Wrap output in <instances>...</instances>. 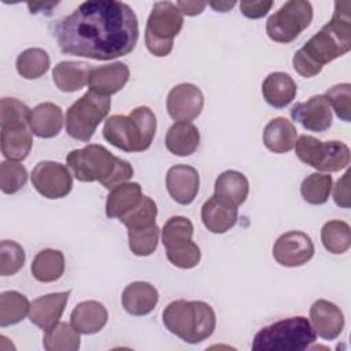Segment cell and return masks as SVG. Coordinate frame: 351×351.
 <instances>
[{"instance_id":"obj_7","label":"cell","mask_w":351,"mask_h":351,"mask_svg":"<svg viewBox=\"0 0 351 351\" xmlns=\"http://www.w3.org/2000/svg\"><path fill=\"white\" fill-rule=\"evenodd\" d=\"M184 18L171 1L155 3L147 21L145 45L155 56H167L173 49V40L180 33Z\"/></svg>"},{"instance_id":"obj_39","label":"cell","mask_w":351,"mask_h":351,"mask_svg":"<svg viewBox=\"0 0 351 351\" xmlns=\"http://www.w3.org/2000/svg\"><path fill=\"white\" fill-rule=\"evenodd\" d=\"M27 171L16 160H4L0 165V188L4 193L12 195L25 186Z\"/></svg>"},{"instance_id":"obj_14","label":"cell","mask_w":351,"mask_h":351,"mask_svg":"<svg viewBox=\"0 0 351 351\" xmlns=\"http://www.w3.org/2000/svg\"><path fill=\"white\" fill-rule=\"evenodd\" d=\"M291 117L310 132H325L332 125V108L324 95L311 96L307 101L296 103Z\"/></svg>"},{"instance_id":"obj_24","label":"cell","mask_w":351,"mask_h":351,"mask_svg":"<svg viewBox=\"0 0 351 351\" xmlns=\"http://www.w3.org/2000/svg\"><path fill=\"white\" fill-rule=\"evenodd\" d=\"M92 69L86 62L63 60L53 67L52 80L60 90L75 92L88 84Z\"/></svg>"},{"instance_id":"obj_4","label":"cell","mask_w":351,"mask_h":351,"mask_svg":"<svg viewBox=\"0 0 351 351\" xmlns=\"http://www.w3.org/2000/svg\"><path fill=\"white\" fill-rule=\"evenodd\" d=\"M165 326L181 340L196 344L208 339L215 329V313L202 300H174L163 310Z\"/></svg>"},{"instance_id":"obj_41","label":"cell","mask_w":351,"mask_h":351,"mask_svg":"<svg viewBox=\"0 0 351 351\" xmlns=\"http://www.w3.org/2000/svg\"><path fill=\"white\" fill-rule=\"evenodd\" d=\"M166 256L171 265L180 269H192L200 262L202 252L193 240H188L166 248Z\"/></svg>"},{"instance_id":"obj_25","label":"cell","mask_w":351,"mask_h":351,"mask_svg":"<svg viewBox=\"0 0 351 351\" xmlns=\"http://www.w3.org/2000/svg\"><path fill=\"white\" fill-rule=\"evenodd\" d=\"M298 130L291 121L282 117L271 119L263 129V144L274 154H285L295 145Z\"/></svg>"},{"instance_id":"obj_36","label":"cell","mask_w":351,"mask_h":351,"mask_svg":"<svg viewBox=\"0 0 351 351\" xmlns=\"http://www.w3.org/2000/svg\"><path fill=\"white\" fill-rule=\"evenodd\" d=\"M129 248L137 256L151 255L159 241V228L156 223H152L147 228L140 229H128Z\"/></svg>"},{"instance_id":"obj_8","label":"cell","mask_w":351,"mask_h":351,"mask_svg":"<svg viewBox=\"0 0 351 351\" xmlns=\"http://www.w3.org/2000/svg\"><path fill=\"white\" fill-rule=\"evenodd\" d=\"M110 108V97L88 90L66 112L67 134L80 141H89L99 123L108 115Z\"/></svg>"},{"instance_id":"obj_46","label":"cell","mask_w":351,"mask_h":351,"mask_svg":"<svg viewBox=\"0 0 351 351\" xmlns=\"http://www.w3.org/2000/svg\"><path fill=\"white\" fill-rule=\"evenodd\" d=\"M206 5L207 3L204 1H177L176 3V7L180 10V12L189 16L200 14L206 8Z\"/></svg>"},{"instance_id":"obj_16","label":"cell","mask_w":351,"mask_h":351,"mask_svg":"<svg viewBox=\"0 0 351 351\" xmlns=\"http://www.w3.org/2000/svg\"><path fill=\"white\" fill-rule=\"evenodd\" d=\"M69 296L70 291H66L48 293L34 299L30 303L29 310L30 322L41 328L43 330H48L49 328L55 326L66 308Z\"/></svg>"},{"instance_id":"obj_23","label":"cell","mask_w":351,"mask_h":351,"mask_svg":"<svg viewBox=\"0 0 351 351\" xmlns=\"http://www.w3.org/2000/svg\"><path fill=\"white\" fill-rule=\"evenodd\" d=\"M298 86L292 77L282 71L269 74L262 82V95L266 103L274 108L287 107L296 96Z\"/></svg>"},{"instance_id":"obj_21","label":"cell","mask_w":351,"mask_h":351,"mask_svg":"<svg viewBox=\"0 0 351 351\" xmlns=\"http://www.w3.org/2000/svg\"><path fill=\"white\" fill-rule=\"evenodd\" d=\"M63 126L62 108L53 103H41L30 111L29 128L33 134L41 138H51L59 134Z\"/></svg>"},{"instance_id":"obj_28","label":"cell","mask_w":351,"mask_h":351,"mask_svg":"<svg viewBox=\"0 0 351 351\" xmlns=\"http://www.w3.org/2000/svg\"><path fill=\"white\" fill-rule=\"evenodd\" d=\"M214 191L215 195L232 202L236 206H240L248 196L250 184L243 173L236 170H226L217 177Z\"/></svg>"},{"instance_id":"obj_9","label":"cell","mask_w":351,"mask_h":351,"mask_svg":"<svg viewBox=\"0 0 351 351\" xmlns=\"http://www.w3.org/2000/svg\"><path fill=\"white\" fill-rule=\"evenodd\" d=\"M293 147L303 163L319 171H339L350 163V148L341 141H321L302 134Z\"/></svg>"},{"instance_id":"obj_30","label":"cell","mask_w":351,"mask_h":351,"mask_svg":"<svg viewBox=\"0 0 351 351\" xmlns=\"http://www.w3.org/2000/svg\"><path fill=\"white\" fill-rule=\"evenodd\" d=\"M33 145L30 132L23 128L1 129V154L8 160H23L27 158Z\"/></svg>"},{"instance_id":"obj_38","label":"cell","mask_w":351,"mask_h":351,"mask_svg":"<svg viewBox=\"0 0 351 351\" xmlns=\"http://www.w3.org/2000/svg\"><path fill=\"white\" fill-rule=\"evenodd\" d=\"M29 107L14 97H4L0 101V123L5 128H23L29 125Z\"/></svg>"},{"instance_id":"obj_17","label":"cell","mask_w":351,"mask_h":351,"mask_svg":"<svg viewBox=\"0 0 351 351\" xmlns=\"http://www.w3.org/2000/svg\"><path fill=\"white\" fill-rule=\"evenodd\" d=\"M237 206L215 193L206 200L202 207V221L204 226L218 234L230 230L237 222Z\"/></svg>"},{"instance_id":"obj_42","label":"cell","mask_w":351,"mask_h":351,"mask_svg":"<svg viewBox=\"0 0 351 351\" xmlns=\"http://www.w3.org/2000/svg\"><path fill=\"white\" fill-rule=\"evenodd\" d=\"M25 250L21 244L12 240L0 243V274L12 276L18 273L25 263Z\"/></svg>"},{"instance_id":"obj_34","label":"cell","mask_w":351,"mask_h":351,"mask_svg":"<svg viewBox=\"0 0 351 351\" xmlns=\"http://www.w3.org/2000/svg\"><path fill=\"white\" fill-rule=\"evenodd\" d=\"M49 69V56L41 48H27L16 58V71L26 80H36Z\"/></svg>"},{"instance_id":"obj_45","label":"cell","mask_w":351,"mask_h":351,"mask_svg":"<svg viewBox=\"0 0 351 351\" xmlns=\"http://www.w3.org/2000/svg\"><path fill=\"white\" fill-rule=\"evenodd\" d=\"M350 174L351 171L347 170L346 174L336 182L335 185V191H333V199H335V203L339 206V207H343V208H348L351 206V197H350Z\"/></svg>"},{"instance_id":"obj_6","label":"cell","mask_w":351,"mask_h":351,"mask_svg":"<svg viewBox=\"0 0 351 351\" xmlns=\"http://www.w3.org/2000/svg\"><path fill=\"white\" fill-rule=\"evenodd\" d=\"M317 333L306 317H289L262 328L254 337V351H303Z\"/></svg>"},{"instance_id":"obj_5","label":"cell","mask_w":351,"mask_h":351,"mask_svg":"<svg viewBox=\"0 0 351 351\" xmlns=\"http://www.w3.org/2000/svg\"><path fill=\"white\" fill-rule=\"evenodd\" d=\"M156 130V117L145 106L129 115H111L103 128L104 138L125 152H143L149 148Z\"/></svg>"},{"instance_id":"obj_40","label":"cell","mask_w":351,"mask_h":351,"mask_svg":"<svg viewBox=\"0 0 351 351\" xmlns=\"http://www.w3.org/2000/svg\"><path fill=\"white\" fill-rule=\"evenodd\" d=\"M193 225L192 222L181 215H176L167 219L162 229V243L165 248L173 247L178 243L192 240Z\"/></svg>"},{"instance_id":"obj_10","label":"cell","mask_w":351,"mask_h":351,"mask_svg":"<svg viewBox=\"0 0 351 351\" xmlns=\"http://www.w3.org/2000/svg\"><path fill=\"white\" fill-rule=\"evenodd\" d=\"M311 19V3L304 0H291L269 16L266 22V33L273 41L288 44L308 27Z\"/></svg>"},{"instance_id":"obj_29","label":"cell","mask_w":351,"mask_h":351,"mask_svg":"<svg viewBox=\"0 0 351 351\" xmlns=\"http://www.w3.org/2000/svg\"><path fill=\"white\" fill-rule=\"evenodd\" d=\"M30 270L33 277L40 282L56 281L64 271V256L58 250H43L34 256Z\"/></svg>"},{"instance_id":"obj_2","label":"cell","mask_w":351,"mask_h":351,"mask_svg":"<svg viewBox=\"0 0 351 351\" xmlns=\"http://www.w3.org/2000/svg\"><path fill=\"white\" fill-rule=\"evenodd\" d=\"M350 8V1H336L332 19L295 52L292 64L298 74L304 78L314 77L325 64L351 49Z\"/></svg>"},{"instance_id":"obj_1","label":"cell","mask_w":351,"mask_h":351,"mask_svg":"<svg viewBox=\"0 0 351 351\" xmlns=\"http://www.w3.org/2000/svg\"><path fill=\"white\" fill-rule=\"evenodd\" d=\"M53 37L63 53L111 60L134 49L138 22L134 11L122 1H85L55 23Z\"/></svg>"},{"instance_id":"obj_26","label":"cell","mask_w":351,"mask_h":351,"mask_svg":"<svg viewBox=\"0 0 351 351\" xmlns=\"http://www.w3.org/2000/svg\"><path fill=\"white\" fill-rule=\"evenodd\" d=\"M200 143V134L197 128L191 122L173 123L166 134V148L177 156L192 155Z\"/></svg>"},{"instance_id":"obj_20","label":"cell","mask_w":351,"mask_h":351,"mask_svg":"<svg viewBox=\"0 0 351 351\" xmlns=\"http://www.w3.org/2000/svg\"><path fill=\"white\" fill-rule=\"evenodd\" d=\"M108 319L106 307L96 300H85L78 303L70 315L71 326L82 335H93L104 328Z\"/></svg>"},{"instance_id":"obj_12","label":"cell","mask_w":351,"mask_h":351,"mask_svg":"<svg viewBox=\"0 0 351 351\" xmlns=\"http://www.w3.org/2000/svg\"><path fill=\"white\" fill-rule=\"evenodd\" d=\"M314 255V244L303 232L291 230L281 234L273 247L274 259L287 267H296L307 263Z\"/></svg>"},{"instance_id":"obj_11","label":"cell","mask_w":351,"mask_h":351,"mask_svg":"<svg viewBox=\"0 0 351 351\" xmlns=\"http://www.w3.org/2000/svg\"><path fill=\"white\" fill-rule=\"evenodd\" d=\"M32 184L44 197L60 199L70 193L73 188V177L64 165L44 160L37 163L33 169Z\"/></svg>"},{"instance_id":"obj_37","label":"cell","mask_w":351,"mask_h":351,"mask_svg":"<svg viewBox=\"0 0 351 351\" xmlns=\"http://www.w3.org/2000/svg\"><path fill=\"white\" fill-rule=\"evenodd\" d=\"M156 214H158L156 203L149 196L143 195L138 204L133 207L130 211H128L126 214H123L119 218V221L128 229H140V228H147L155 223Z\"/></svg>"},{"instance_id":"obj_18","label":"cell","mask_w":351,"mask_h":351,"mask_svg":"<svg viewBox=\"0 0 351 351\" xmlns=\"http://www.w3.org/2000/svg\"><path fill=\"white\" fill-rule=\"evenodd\" d=\"M310 318L315 333L325 340H333L343 332V311L329 300L319 299L314 302L310 308Z\"/></svg>"},{"instance_id":"obj_27","label":"cell","mask_w":351,"mask_h":351,"mask_svg":"<svg viewBox=\"0 0 351 351\" xmlns=\"http://www.w3.org/2000/svg\"><path fill=\"white\" fill-rule=\"evenodd\" d=\"M143 197L141 186L137 182H123L111 189L106 202V215L121 218L138 204Z\"/></svg>"},{"instance_id":"obj_33","label":"cell","mask_w":351,"mask_h":351,"mask_svg":"<svg viewBox=\"0 0 351 351\" xmlns=\"http://www.w3.org/2000/svg\"><path fill=\"white\" fill-rule=\"evenodd\" d=\"M321 241L330 254H343L351 245V229L344 221H329L321 229Z\"/></svg>"},{"instance_id":"obj_3","label":"cell","mask_w":351,"mask_h":351,"mask_svg":"<svg viewBox=\"0 0 351 351\" xmlns=\"http://www.w3.org/2000/svg\"><path fill=\"white\" fill-rule=\"evenodd\" d=\"M67 165L77 180L82 182L99 181L104 188L112 189L133 176L129 162L114 156L100 144H88L67 155Z\"/></svg>"},{"instance_id":"obj_31","label":"cell","mask_w":351,"mask_h":351,"mask_svg":"<svg viewBox=\"0 0 351 351\" xmlns=\"http://www.w3.org/2000/svg\"><path fill=\"white\" fill-rule=\"evenodd\" d=\"M80 341V333L66 322H58L45 330L43 337V346L47 351H77Z\"/></svg>"},{"instance_id":"obj_15","label":"cell","mask_w":351,"mask_h":351,"mask_svg":"<svg viewBox=\"0 0 351 351\" xmlns=\"http://www.w3.org/2000/svg\"><path fill=\"white\" fill-rule=\"evenodd\" d=\"M199 173L188 165H176L167 170L166 188L169 195L180 204H191L199 192Z\"/></svg>"},{"instance_id":"obj_22","label":"cell","mask_w":351,"mask_h":351,"mask_svg":"<svg viewBox=\"0 0 351 351\" xmlns=\"http://www.w3.org/2000/svg\"><path fill=\"white\" fill-rule=\"evenodd\" d=\"M159 300V293L154 285L145 281L129 284L122 292V306L132 315L149 314Z\"/></svg>"},{"instance_id":"obj_32","label":"cell","mask_w":351,"mask_h":351,"mask_svg":"<svg viewBox=\"0 0 351 351\" xmlns=\"http://www.w3.org/2000/svg\"><path fill=\"white\" fill-rule=\"evenodd\" d=\"M30 310L27 298L16 291H7L0 295V326L21 322Z\"/></svg>"},{"instance_id":"obj_47","label":"cell","mask_w":351,"mask_h":351,"mask_svg":"<svg viewBox=\"0 0 351 351\" xmlns=\"http://www.w3.org/2000/svg\"><path fill=\"white\" fill-rule=\"evenodd\" d=\"M236 3L234 1H219V3H210V5L221 12H226L229 8H232Z\"/></svg>"},{"instance_id":"obj_13","label":"cell","mask_w":351,"mask_h":351,"mask_svg":"<svg viewBox=\"0 0 351 351\" xmlns=\"http://www.w3.org/2000/svg\"><path fill=\"white\" fill-rule=\"evenodd\" d=\"M204 97L202 90L193 84H178L170 89L166 100L169 115L177 122H191L203 110Z\"/></svg>"},{"instance_id":"obj_35","label":"cell","mask_w":351,"mask_h":351,"mask_svg":"<svg viewBox=\"0 0 351 351\" xmlns=\"http://www.w3.org/2000/svg\"><path fill=\"white\" fill-rule=\"evenodd\" d=\"M332 191V177L329 174L313 173L307 176L302 185L300 193L302 197L310 204H324L329 199Z\"/></svg>"},{"instance_id":"obj_44","label":"cell","mask_w":351,"mask_h":351,"mask_svg":"<svg viewBox=\"0 0 351 351\" xmlns=\"http://www.w3.org/2000/svg\"><path fill=\"white\" fill-rule=\"evenodd\" d=\"M271 5H273V1L245 0V1L240 3V11L244 16H247L250 19H258V18L265 16L270 11Z\"/></svg>"},{"instance_id":"obj_19","label":"cell","mask_w":351,"mask_h":351,"mask_svg":"<svg viewBox=\"0 0 351 351\" xmlns=\"http://www.w3.org/2000/svg\"><path fill=\"white\" fill-rule=\"evenodd\" d=\"M129 81V69L125 63L115 62L111 64L93 67L89 75V90L110 97L119 92Z\"/></svg>"},{"instance_id":"obj_43","label":"cell","mask_w":351,"mask_h":351,"mask_svg":"<svg viewBox=\"0 0 351 351\" xmlns=\"http://www.w3.org/2000/svg\"><path fill=\"white\" fill-rule=\"evenodd\" d=\"M333 107L336 115L346 122L351 119V85L350 84H339L332 86L324 95Z\"/></svg>"}]
</instances>
